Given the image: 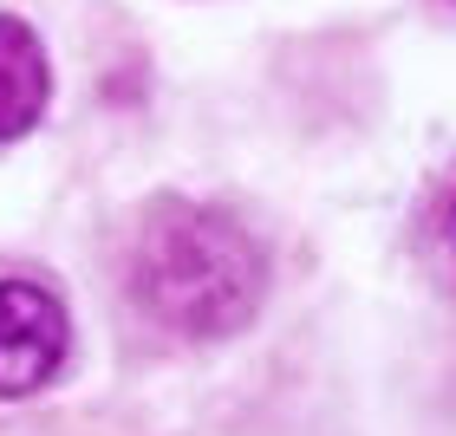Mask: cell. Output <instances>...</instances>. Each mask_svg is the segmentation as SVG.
Wrapping results in <instances>:
<instances>
[{
    "instance_id": "obj_1",
    "label": "cell",
    "mask_w": 456,
    "mask_h": 436,
    "mask_svg": "<svg viewBox=\"0 0 456 436\" xmlns=\"http://www.w3.org/2000/svg\"><path fill=\"white\" fill-rule=\"evenodd\" d=\"M131 294L176 339H228L261 313L267 254L228 209L163 196L137 228Z\"/></svg>"
},
{
    "instance_id": "obj_2",
    "label": "cell",
    "mask_w": 456,
    "mask_h": 436,
    "mask_svg": "<svg viewBox=\"0 0 456 436\" xmlns=\"http://www.w3.org/2000/svg\"><path fill=\"white\" fill-rule=\"evenodd\" d=\"M72 326L53 287L0 280V398H27L66 365Z\"/></svg>"
},
{
    "instance_id": "obj_3",
    "label": "cell",
    "mask_w": 456,
    "mask_h": 436,
    "mask_svg": "<svg viewBox=\"0 0 456 436\" xmlns=\"http://www.w3.org/2000/svg\"><path fill=\"white\" fill-rule=\"evenodd\" d=\"M53 98V66H46V46L27 20L0 13V143L27 137L39 111Z\"/></svg>"
},
{
    "instance_id": "obj_4",
    "label": "cell",
    "mask_w": 456,
    "mask_h": 436,
    "mask_svg": "<svg viewBox=\"0 0 456 436\" xmlns=\"http://www.w3.org/2000/svg\"><path fill=\"white\" fill-rule=\"evenodd\" d=\"M418 247H424V267L437 274V287L456 294V176L430 196V209L418 222Z\"/></svg>"
}]
</instances>
